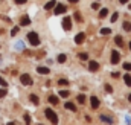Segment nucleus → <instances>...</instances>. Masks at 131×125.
I'll return each instance as SVG.
<instances>
[{
  "label": "nucleus",
  "mask_w": 131,
  "mask_h": 125,
  "mask_svg": "<svg viewBox=\"0 0 131 125\" xmlns=\"http://www.w3.org/2000/svg\"><path fill=\"white\" fill-rule=\"evenodd\" d=\"M15 3H18V5H23V3H26V0H15Z\"/></svg>",
  "instance_id": "obj_36"
},
{
  "label": "nucleus",
  "mask_w": 131,
  "mask_h": 125,
  "mask_svg": "<svg viewBox=\"0 0 131 125\" xmlns=\"http://www.w3.org/2000/svg\"><path fill=\"white\" fill-rule=\"evenodd\" d=\"M25 121H26V124H31V118H29V114H25Z\"/></svg>",
  "instance_id": "obj_33"
},
{
  "label": "nucleus",
  "mask_w": 131,
  "mask_h": 125,
  "mask_svg": "<svg viewBox=\"0 0 131 125\" xmlns=\"http://www.w3.org/2000/svg\"><path fill=\"white\" fill-rule=\"evenodd\" d=\"M69 95H70L69 90H61V92H60V96H61V98H67Z\"/></svg>",
  "instance_id": "obj_23"
},
{
  "label": "nucleus",
  "mask_w": 131,
  "mask_h": 125,
  "mask_svg": "<svg viewBox=\"0 0 131 125\" xmlns=\"http://www.w3.org/2000/svg\"><path fill=\"white\" fill-rule=\"evenodd\" d=\"M20 81H21L23 86H31V84H32V78H31V75H28V73H23V75L20 76Z\"/></svg>",
  "instance_id": "obj_3"
},
{
  "label": "nucleus",
  "mask_w": 131,
  "mask_h": 125,
  "mask_svg": "<svg viewBox=\"0 0 131 125\" xmlns=\"http://www.w3.org/2000/svg\"><path fill=\"white\" fill-rule=\"evenodd\" d=\"M114 43H116L117 46H121V47H122V46H124V38H122L121 35H117V37L114 38Z\"/></svg>",
  "instance_id": "obj_14"
},
{
  "label": "nucleus",
  "mask_w": 131,
  "mask_h": 125,
  "mask_svg": "<svg viewBox=\"0 0 131 125\" xmlns=\"http://www.w3.org/2000/svg\"><path fill=\"white\" fill-rule=\"evenodd\" d=\"M69 2H70V3H76L78 0H69Z\"/></svg>",
  "instance_id": "obj_39"
},
{
  "label": "nucleus",
  "mask_w": 131,
  "mask_h": 125,
  "mask_svg": "<svg viewBox=\"0 0 131 125\" xmlns=\"http://www.w3.org/2000/svg\"><path fill=\"white\" fill-rule=\"evenodd\" d=\"M63 28H64L66 31H70V29H72V18H70V17H64V20H63Z\"/></svg>",
  "instance_id": "obj_4"
},
{
  "label": "nucleus",
  "mask_w": 131,
  "mask_h": 125,
  "mask_svg": "<svg viewBox=\"0 0 131 125\" xmlns=\"http://www.w3.org/2000/svg\"><path fill=\"white\" fill-rule=\"evenodd\" d=\"M111 76H113V78H119V76H121V75H119V73H117V72H114V73H113V75H111Z\"/></svg>",
  "instance_id": "obj_37"
},
{
  "label": "nucleus",
  "mask_w": 131,
  "mask_h": 125,
  "mask_svg": "<svg viewBox=\"0 0 131 125\" xmlns=\"http://www.w3.org/2000/svg\"><path fill=\"white\" fill-rule=\"evenodd\" d=\"M20 25H21V26H28V25H31V18H29L28 15H23V17L20 18Z\"/></svg>",
  "instance_id": "obj_9"
},
{
  "label": "nucleus",
  "mask_w": 131,
  "mask_h": 125,
  "mask_svg": "<svg viewBox=\"0 0 131 125\" xmlns=\"http://www.w3.org/2000/svg\"><path fill=\"white\" fill-rule=\"evenodd\" d=\"M58 84H60V86H69V81H67V79H60Z\"/></svg>",
  "instance_id": "obj_25"
},
{
  "label": "nucleus",
  "mask_w": 131,
  "mask_h": 125,
  "mask_svg": "<svg viewBox=\"0 0 131 125\" xmlns=\"http://www.w3.org/2000/svg\"><path fill=\"white\" fill-rule=\"evenodd\" d=\"M98 69H99V64L96 61H90L89 62V70H90V72H96Z\"/></svg>",
  "instance_id": "obj_10"
},
{
  "label": "nucleus",
  "mask_w": 131,
  "mask_h": 125,
  "mask_svg": "<svg viewBox=\"0 0 131 125\" xmlns=\"http://www.w3.org/2000/svg\"><path fill=\"white\" fill-rule=\"evenodd\" d=\"M107 14H108V9H107V8H104V9H101L99 17H101V18H104V17H107Z\"/></svg>",
  "instance_id": "obj_18"
},
{
  "label": "nucleus",
  "mask_w": 131,
  "mask_h": 125,
  "mask_svg": "<svg viewBox=\"0 0 131 125\" xmlns=\"http://www.w3.org/2000/svg\"><path fill=\"white\" fill-rule=\"evenodd\" d=\"M124 81H125V84H127L128 87H131V75H130V73L124 75Z\"/></svg>",
  "instance_id": "obj_16"
},
{
  "label": "nucleus",
  "mask_w": 131,
  "mask_h": 125,
  "mask_svg": "<svg viewBox=\"0 0 131 125\" xmlns=\"http://www.w3.org/2000/svg\"><path fill=\"white\" fill-rule=\"evenodd\" d=\"M99 104H101V102H99V99L96 96H92V98H90V105H92V108H98Z\"/></svg>",
  "instance_id": "obj_8"
},
{
  "label": "nucleus",
  "mask_w": 131,
  "mask_h": 125,
  "mask_svg": "<svg viewBox=\"0 0 131 125\" xmlns=\"http://www.w3.org/2000/svg\"><path fill=\"white\" fill-rule=\"evenodd\" d=\"M55 5H57V2H55V0H49V2L44 5V9H46V11H49V9L55 8Z\"/></svg>",
  "instance_id": "obj_11"
},
{
  "label": "nucleus",
  "mask_w": 131,
  "mask_h": 125,
  "mask_svg": "<svg viewBox=\"0 0 131 125\" xmlns=\"http://www.w3.org/2000/svg\"><path fill=\"white\" fill-rule=\"evenodd\" d=\"M37 72H38V73H41V75H49V72H50V70H49V67H43V66H40V67L37 69Z\"/></svg>",
  "instance_id": "obj_12"
},
{
  "label": "nucleus",
  "mask_w": 131,
  "mask_h": 125,
  "mask_svg": "<svg viewBox=\"0 0 131 125\" xmlns=\"http://www.w3.org/2000/svg\"><path fill=\"white\" fill-rule=\"evenodd\" d=\"M101 121H104V122H108V124H113V119L111 118H108V116H101Z\"/></svg>",
  "instance_id": "obj_19"
},
{
  "label": "nucleus",
  "mask_w": 131,
  "mask_h": 125,
  "mask_svg": "<svg viewBox=\"0 0 131 125\" xmlns=\"http://www.w3.org/2000/svg\"><path fill=\"white\" fill-rule=\"evenodd\" d=\"M119 2H121V3H127L128 0H119Z\"/></svg>",
  "instance_id": "obj_38"
},
{
  "label": "nucleus",
  "mask_w": 131,
  "mask_h": 125,
  "mask_svg": "<svg viewBox=\"0 0 131 125\" xmlns=\"http://www.w3.org/2000/svg\"><path fill=\"white\" fill-rule=\"evenodd\" d=\"M44 114H46V118H47V119H49L52 124H58V116H57V113H55L53 110H50V108H46Z\"/></svg>",
  "instance_id": "obj_1"
},
{
  "label": "nucleus",
  "mask_w": 131,
  "mask_h": 125,
  "mask_svg": "<svg viewBox=\"0 0 131 125\" xmlns=\"http://www.w3.org/2000/svg\"><path fill=\"white\" fill-rule=\"evenodd\" d=\"M64 107L67 108V110H72V111H76V105L75 104H72V102H66Z\"/></svg>",
  "instance_id": "obj_13"
},
{
  "label": "nucleus",
  "mask_w": 131,
  "mask_h": 125,
  "mask_svg": "<svg viewBox=\"0 0 131 125\" xmlns=\"http://www.w3.org/2000/svg\"><path fill=\"white\" fill-rule=\"evenodd\" d=\"M17 32H18V28H14V29L11 31V35H17Z\"/></svg>",
  "instance_id": "obj_34"
},
{
  "label": "nucleus",
  "mask_w": 131,
  "mask_h": 125,
  "mask_svg": "<svg viewBox=\"0 0 131 125\" xmlns=\"http://www.w3.org/2000/svg\"><path fill=\"white\" fill-rule=\"evenodd\" d=\"M92 8H93V9H99V3H93Z\"/></svg>",
  "instance_id": "obj_35"
},
{
  "label": "nucleus",
  "mask_w": 131,
  "mask_h": 125,
  "mask_svg": "<svg viewBox=\"0 0 131 125\" xmlns=\"http://www.w3.org/2000/svg\"><path fill=\"white\" fill-rule=\"evenodd\" d=\"M117 17H119V12H114V14H113V15H111V22H113V23H114V22H116V20H117Z\"/></svg>",
  "instance_id": "obj_26"
},
{
  "label": "nucleus",
  "mask_w": 131,
  "mask_h": 125,
  "mask_svg": "<svg viewBox=\"0 0 131 125\" xmlns=\"http://www.w3.org/2000/svg\"><path fill=\"white\" fill-rule=\"evenodd\" d=\"M29 99H31V102L35 104V105H38V104H40V99H38V96H35V95H31V96H29Z\"/></svg>",
  "instance_id": "obj_17"
},
{
  "label": "nucleus",
  "mask_w": 131,
  "mask_h": 125,
  "mask_svg": "<svg viewBox=\"0 0 131 125\" xmlns=\"http://www.w3.org/2000/svg\"><path fill=\"white\" fill-rule=\"evenodd\" d=\"M78 102L79 104H84L85 102V95H78Z\"/></svg>",
  "instance_id": "obj_20"
},
{
  "label": "nucleus",
  "mask_w": 131,
  "mask_h": 125,
  "mask_svg": "<svg viewBox=\"0 0 131 125\" xmlns=\"http://www.w3.org/2000/svg\"><path fill=\"white\" fill-rule=\"evenodd\" d=\"M105 92H107V93H111V92H113V87H111L110 84H107V86H105Z\"/></svg>",
  "instance_id": "obj_27"
},
{
  "label": "nucleus",
  "mask_w": 131,
  "mask_h": 125,
  "mask_svg": "<svg viewBox=\"0 0 131 125\" xmlns=\"http://www.w3.org/2000/svg\"><path fill=\"white\" fill-rule=\"evenodd\" d=\"M110 32H111L110 28H102V29H101V34H102V35H108Z\"/></svg>",
  "instance_id": "obj_21"
},
{
  "label": "nucleus",
  "mask_w": 131,
  "mask_h": 125,
  "mask_svg": "<svg viewBox=\"0 0 131 125\" xmlns=\"http://www.w3.org/2000/svg\"><path fill=\"white\" fill-rule=\"evenodd\" d=\"M66 11H67V8H66L64 5H55V15H60V14H64Z\"/></svg>",
  "instance_id": "obj_5"
},
{
  "label": "nucleus",
  "mask_w": 131,
  "mask_h": 125,
  "mask_svg": "<svg viewBox=\"0 0 131 125\" xmlns=\"http://www.w3.org/2000/svg\"><path fill=\"white\" fill-rule=\"evenodd\" d=\"M75 20H76V22H81V20H82V18H81V14H79V12H75Z\"/></svg>",
  "instance_id": "obj_29"
},
{
  "label": "nucleus",
  "mask_w": 131,
  "mask_h": 125,
  "mask_svg": "<svg viewBox=\"0 0 131 125\" xmlns=\"http://www.w3.org/2000/svg\"><path fill=\"white\" fill-rule=\"evenodd\" d=\"M130 49H131V43H130Z\"/></svg>",
  "instance_id": "obj_41"
},
{
  "label": "nucleus",
  "mask_w": 131,
  "mask_h": 125,
  "mask_svg": "<svg viewBox=\"0 0 131 125\" xmlns=\"http://www.w3.org/2000/svg\"><path fill=\"white\" fill-rule=\"evenodd\" d=\"M128 99H130V101H131V95H130V96H128Z\"/></svg>",
  "instance_id": "obj_40"
},
{
  "label": "nucleus",
  "mask_w": 131,
  "mask_h": 125,
  "mask_svg": "<svg viewBox=\"0 0 131 125\" xmlns=\"http://www.w3.org/2000/svg\"><path fill=\"white\" fill-rule=\"evenodd\" d=\"M124 69L125 70H131V62H125L124 64Z\"/></svg>",
  "instance_id": "obj_31"
},
{
  "label": "nucleus",
  "mask_w": 131,
  "mask_h": 125,
  "mask_svg": "<svg viewBox=\"0 0 131 125\" xmlns=\"http://www.w3.org/2000/svg\"><path fill=\"white\" fill-rule=\"evenodd\" d=\"M119 60H121L119 52H117V50H113V52H111V64H117Z\"/></svg>",
  "instance_id": "obj_6"
},
{
  "label": "nucleus",
  "mask_w": 131,
  "mask_h": 125,
  "mask_svg": "<svg viewBox=\"0 0 131 125\" xmlns=\"http://www.w3.org/2000/svg\"><path fill=\"white\" fill-rule=\"evenodd\" d=\"M49 102H50L52 105H57V104H58V96H55V95L49 96Z\"/></svg>",
  "instance_id": "obj_15"
},
{
  "label": "nucleus",
  "mask_w": 131,
  "mask_h": 125,
  "mask_svg": "<svg viewBox=\"0 0 131 125\" xmlns=\"http://www.w3.org/2000/svg\"><path fill=\"white\" fill-rule=\"evenodd\" d=\"M28 40H29V43H31L32 46H38V44H40L38 34H35V32H29V34H28Z\"/></svg>",
  "instance_id": "obj_2"
},
{
  "label": "nucleus",
  "mask_w": 131,
  "mask_h": 125,
  "mask_svg": "<svg viewBox=\"0 0 131 125\" xmlns=\"http://www.w3.org/2000/svg\"><path fill=\"white\" fill-rule=\"evenodd\" d=\"M57 60H58V62H64L66 61V55H64V54H60Z\"/></svg>",
  "instance_id": "obj_24"
},
{
  "label": "nucleus",
  "mask_w": 131,
  "mask_h": 125,
  "mask_svg": "<svg viewBox=\"0 0 131 125\" xmlns=\"http://www.w3.org/2000/svg\"><path fill=\"white\" fill-rule=\"evenodd\" d=\"M79 58H81V60H84V61H85V60H87V58H89V55H87V54H79Z\"/></svg>",
  "instance_id": "obj_32"
},
{
  "label": "nucleus",
  "mask_w": 131,
  "mask_h": 125,
  "mask_svg": "<svg viewBox=\"0 0 131 125\" xmlns=\"http://www.w3.org/2000/svg\"><path fill=\"white\" fill-rule=\"evenodd\" d=\"M0 86H2V87H8V82H6L2 76H0Z\"/></svg>",
  "instance_id": "obj_28"
},
{
  "label": "nucleus",
  "mask_w": 131,
  "mask_h": 125,
  "mask_svg": "<svg viewBox=\"0 0 131 125\" xmlns=\"http://www.w3.org/2000/svg\"><path fill=\"white\" fill-rule=\"evenodd\" d=\"M84 40H85V34H84V32H79V34L75 37V43H76V44H82Z\"/></svg>",
  "instance_id": "obj_7"
},
{
  "label": "nucleus",
  "mask_w": 131,
  "mask_h": 125,
  "mask_svg": "<svg viewBox=\"0 0 131 125\" xmlns=\"http://www.w3.org/2000/svg\"><path fill=\"white\" fill-rule=\"evenodd\" d=\"M3 96H6V89H5V87L0 89V98H3Z\"/></svg>",
  "instance_id": "obj_30"
},
{
  "label": "nucleus",
  "mask_w": 131,
  "mask_h": 125,
  "mask_svg": "<svg viewBox=\"0 0 131 125\" xmlns=\"http://www.w3.org/2000/svg\"><path fill=\"white\" fill-rule=\"evenodd\" d=\"M124 29H125L127 32L131 31V23H130V22H125V23H124Z\"/></svg>",
  "instance_id": "obj_22"
}]
</instances>
